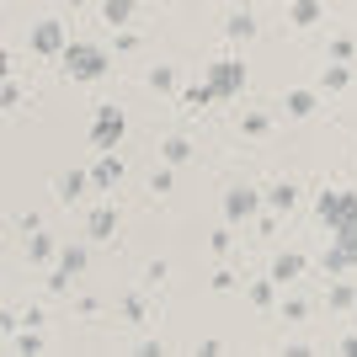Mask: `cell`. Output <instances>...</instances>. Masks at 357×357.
Masks as SVG:
<instances>
[{"mask_svg": "<svg viewBox=\"0 0 357 357\" xmlns=\"http://www.w3.org/2000/svg\"><path fill=\"white\" fill-rule=\"evenodd\" d=\"M59 64H64V75L70 80H102L107 75V48H96V43H70L59 54Z\"/></svg>", "mask_w": 357, "mask_h": 357, "instance_id": "obj_1", "label": "cell"}, {"mask_svg": "<svg viewBox=\"0 0 357 357\" xmlns=\"http://www.w3.org/2000/svg\"><path fill=\"white\" fill-rule=\"evenodd\" d=\"M314 219L326 224L331 235H336V229H352L357 224V192H320L314 197Z\"/></svg>", "mask_w": 357, "mask_h": 357, "instance_id": "obj_2", "label": "cell"}, {"mask_svg": "<svg viewBox=\"0 0 357 357\" xmlns=\"http://www.w3.org/2000/svg\"><path fill=\"white\" fill-rule=\"evenodd\" d=\"M128 134V118L118 107H96V123H91V144L96 149H118V139Z\"/></svg>", "mask_w": 357, "mask_h": 357, "instance_id": "obj_3", "label": "cell"}, {"mask_svg": "<svg viewBox=\"0 0 357 357\" xmlns=\"http://www.w3.org/2000/svg\"><path fill=\"white\" fill-rule=\"evenodd\" d=\"M208 86H213V96H219V102L240 96V91H245V64H240V59H219V64L208 70Z\"/></svg>", "mask_w": 357, "mask_h": 357, "instance_id": "obj_4", "label": "cell"}, {"mask_svg": "<svg viewBox=\"0 0 357 357\" xmlns=\"http://www.w3.org/2000/svg\"><path fill=\"white\" fill-rule=\"evenodd\" d=\"M261 203H267V197L256 192V187H229V192H224V219L240 224V219H251Z\"/></svg>", "mask_w": 357, "mask_h": 357, "instance_id": "obj_5", "label": "cell"}, {"mask_svg": "<svg viewBox=\"0 0 357 357\" xmlns=\"http://www.w3.org/2000/svg\"><path fill=\"white\" fill-rule=\"evenodd\" d=\"M64 48H70V38H64L59 22H38V27H32V54H43V59H59Z\"/></svg>", "mask_w": 357, "mask_h": 357, "instance_id": "obj_6", "label": "cell"}, {"mask_svg": "<svg viewBox=\"0 0 357 357\" xmlns=\"http://www.w3.org/2000/svg\"><path fill=\"white\" fill-rule=\"evenodd\" d=\"M86 229H91V240H112V235H118V208H112V203H102V208H91Z\"/></svg>", "mask_w": 357, "mask_h": 357, "instance_id": "obj_7", "label": "cell"}, {"mask_svg": "<svg viewBox=\"0 0 357 357\" xmlns=\"http://www.w3.org/2000/svg\"><path fill=\"white\" fill-rule=\"evenodd\" d=\"M118 176H123V160L112 155V149H102V160L91 165V181H96V187H112Z\"/></svg>", "mask_w": 357, "mask_h": 357, "instance_id": "obj_8", "label": "cell"}, {"mask_svg": "<svg viewBox=\"0 0 357 357\" xmlns=\"http://www.w3.org/2000/svg\"><path fill=\"white\" fill-rule=\"evenodd\" d=\"M298 272H304V256L298 251H283L278 261H272V278H278V283H294Z\"/></svg>", "mask_w": 357, "mask_h": 357, "instance_id": "obj_9", "label": "cell"}, {"mask_svg": "<svg viewBox=\"0 0 357 357\" xmlns=\"http://www.w3.org/2000/svg\"><path fill=\"white\" fill-rule=\"evenodd\" d=\"M86 267V251H64L59 256V272H54V288H70V278Z\"/></svg>", "mask_w": 357, "mask_h": 357, "instance_id": "obj_10", "label": "cell"}, {"mask_svg": "<svg viewBox=\"0 0 357 357\" xmlns=\"http://www.w3.org/2000/svg\"><path fill=\"white\" fill-rule=\"evenodd\" d=\"M288 22H294V27H314V22H320V0H294V6H288Z\"/></svg>", "mask_w": 357, "mask_h": 357, "instance_id": "obj_11", "label": "cell"}, {"mask_svg": "<svg viewBox=\"0 0 357 357\" xmlns=\"http://www.w3.org/2000/svg\"><path fill=\"white\" fill-rule=\"evenodd\" d=\"M294 203H298V187H294V181H283V187H272V192H267V208L272 213H288Z\"/></svg>", "mask_w": 357, "mask_h": 357, "instance_id": "obj_12", "label": "cell"}, {"mask_svg": "<svg viewBox=\"0 0 357 357\" xmlns=\"http://www.w3.org/2000/svg\"><path fill=\"white\" fill-rule=\"evenodd\" d=\"M86 187H91L86 171H64V176H59V197H64V203H75V197L86 192Z\"/></svg>", "mask_w": 357, "mask_h": 357, "instance_id": "obj_13", "label": "cell"}, {"mask_svg": "<svg viewBox=\"0 0 357 357\" xmlns=\"http://www.w3.org/2000/svg\"><path fill=\"white\" fill-rule=\"evenodd\" d=\"M251 304H256V310H272V304H278V278H261V283H251Z\"/></svg>", "mask_w": 357, "mask_h": 357, "instance_id": "obj_14", "label": "cell"}, {"mask_svg": "<svg viewBox=\"0 0 357 357\" xmlns=\"http://www.w3.org/2000/svg\"><path fill=\"white\" fill-rule=\"evenodd\" d=\"M224 38H235V43L256 38V16H229V22H224Z\"/></svg>", "mask_w": 357, "mask_h": 357, "instance_id": "obj_15", "label": "cell"}, {"mask_svg": "<svg viewBox=\"0 0 357 357\" xmlns=\"http://www.w3.org/2000/svg\"><path fill=\"white\" fill-rule=\"evenodd\" d=\"M314 112V91H288V118H310Z\"/></svg>", "mask_w": 357, "mask_h": 357, "instance_id": "obj_16", "label": "cell"}, {"mask_svg": "<svg viewBox=\"0 0 357 357\" xmlns=\"http://www.w3.org/2000/svg\"><path fill=\"white\" fill-rule=\"evenodd\" d=\"M320 267H326L331 278H342V272H352V256H347L342 245H331V251H326V261H320Z\"/></svg>", "mask_w": 357, "mask_h": 357, "instance_id": "obj_17", "label": "cell"}, {"mask_svg": "<svg viewBox=\"0 0 357 357\" xmlns=\"http://www.w3.org/2000/svg\"><path fill=\"white\" fill-rule=\"evenodd\" d=\"M102 16L112 22V27H123V22L134 16V0H107V6H102Z\"/></svg>", "mask_w": 357, "mask_h": 357, "instance_id": "obj_18", "label": "cell"}, {"mask_svg": "<svg viewBox=\"0 0 357 357\" xmlns=\"http://www.w3.org/2000/svg\"><path fill=\"white\" fill-rule=\"evenodd\" d=\"M27 256H32V261H48V256H54V240H48L43 229H32V240H27Z\"/></svg>", "mask_w": 357, "mask_h": 357, "instance_id": "obj_19", "label": "cell"}, {"mask_svg": "<svg viewBox=\"0 0 357 357\" xmlns=\"http://www.w3.org/2000/svg\"><path fill=\"white\" fill-rule=\"evenodd\" d=\"M144 80H149V91H160V96H165V91L176 86V70H165V64H155V70H149Z\"/></svg>", "mask_w": 357, "mask_h": 357, "instance_id": "obj_20", "label": "cell"}, {"mask_svg": "<svg viewBox=\"0 0 357 357\" xmlns=\"http://www.w3.org/2000/svg\"><path fill=\"white\" fill-rule=\"evenodd\" d=\"M208 102H219L208 80H197V86H187V107H208Z\"/></svg>", "mask_w": 357, "mask_h": 357, "instance_id": "obj_21", "label": "cell"}, {"mask_svg": "<svg viewBox=\"0 0 357 357\" xmlns=\"http://www.w3.org/2000/svg\"><path fill=\"white\" fill-rule=\"evenodd\" d=\"M160 155H165L171 165H181L187 155H192V149H187V139H165V144H160Z\"/></svg>", "mask_w": 357, "mask_h": 357, "instance_id": "obj_22", "label": "cell"}, {"mask_svg": "<svg viewBox=\"0 0 357 357\" xmlns=\"http://www.w3.org/2000/svg\"><path fill=\"white\" fill-rule=\"evenodd\" d=\"M320 80H326V91H342L347 80H352V70H347V64H331V70L320 75Z\"/></svg>", "mask_w": 357, "mask_h": 357, "instance_id": "obj_23", "label": "cell"}, {"mask_svg": "<svg viewBox=\"0 0 357 357\" xmlns=\"http://www.w3.org/2000/svg\"><path fill=\"white\" fill-rule=\"evenodd\" d=\"M331 304H336V310H347V304H357V288H347V283H331Z\"/></svg>", "mask_w": 357, "mask_h": 357, "instance_id": "obj_24", "label": "cell"}, {"mask_svg": "<svg viewBox=\"0 0 357 357\" xmlns=\"http://www.w3.org/2000/svg\"><path fill=\"white\" fill-rule=\"evenodd\" d=\"M64 6H86V0H64Z\"/></svg>", "mask_w": 357, "mask_h": 357, "instance_id": "obj_25", "label": "cell"}]
</instances>
